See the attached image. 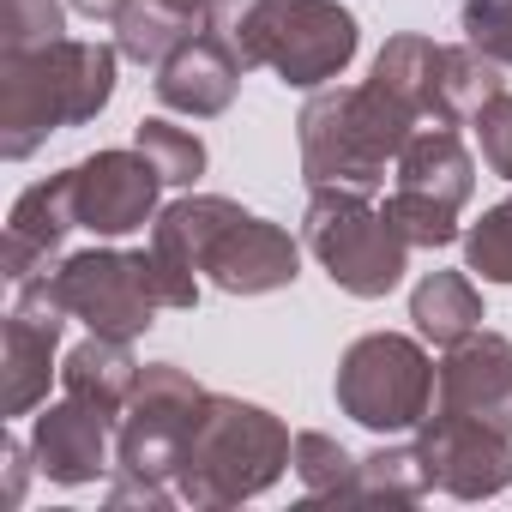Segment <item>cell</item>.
I'll return each mask as SVG.
<instances>
[{"label":"cell","mask_w":512,"mask_h":512,"mask_svg":"<svg viewBox=\"0 0 512 512\" xmlns=\"http://www.w3.org/2000/svg\"><path fill=\"white\" fill-rule=\"evenodd\" d=\"M49 284L61 296V308L103 338H145L163 314L157 296V272H151V247H85V253H61L49 266Z\"/></svg>","instance_id":"8"},{"label":"cell","mask_w":512,"mask_h":512,"mask_svg":"<svg viewBox=\"0 0 512 512\" xmlns=\"http://www.w3.org/2000/svg\"><path fill=\"white\" fill-rule=\"evenodd\" d=\"M169 7H181V13H193V19H217L223 7H241V0H169Z\"/></svg>","instance_id":"34"},{"label":"cell","mask_w":512,"mask_h":512,"mask_svg":"<svg viewBox=\"0 0 512 512\" xmlns=\"http://www.w3.org/2000/svg\"><path fill=\"white\" fill-rule=\"evenodd\" d=\"M392 187L464 211L470 193H476V157H470V145L458 139V127L422 121V127L410 133V145L398 151V163H392Z\"/></svg>","instance_id":"17"},{"label":"cell","mask_w":512,"mask_h":512,"mask_svg":"<svg viewBox=\"0 0 512 512\" xmlns=\"http://www.w3.org/2000/svg\"><path fill=\"white\" fill-rule=\"evenodd\" d=\"M169 181L157 175V163L127 145V151H91L85 163H73V199H79V229L115 241L133 235L145 223H157V193Z\"/></svg>","instance_id":"11"},{"label":"cell","mask_w":512,"mask_h":512,"mask_svg":"<svg viewBox=\"0 0 512 512\" xmlns=\"http://www.w3.org/2000/svg\"><path fill=\"white\" fill-rule=\"evenodd\" d=\"M109 428H115V422H109L103 410L79 404V398L43 404V410L31 416V458H37V470H43L49 482L85 488V482H97V476L115 470V458H109Z\"/></svg>","instance_id":"15"},{"label":"cell","mask_w":512,"mask_h":512,"mask_svg":"<svg viewBox=\"0 0 512 512\" xmlns=\"http://www.w3.org/2000/svg\"><path fill=\"white\" fill-rule=\"evenodd\" d=\"M205 386L175 368V362H145L139 368V386L115 422V470L121 476H139V482H163L175 488V470L187 458V440L205 416ZM181 494V488H175Z\"/></svg>","instance_id":"9"},{"label":"cell","mask_w":512,"mask_h":512,"mask_svg":"<svg viewBox=\"0 0 512 512\" xmlns=\"http://www.w3.org/2000/svg\"><path fill=\"white\" fill-rule=\"evenodd\" d=\"M0 458H7V500L19 506L25 500V464H31V440H0Z\"/></svg>","instance_id":"32"},{"label":"cell","mask_w":512,"mask_h":512,"mask_svg":"<svg viewBox=\"0 0 512 512\" xmlns=\"http://www.w3.org/2000/svg\"><path fill=\"white\" fill-rule=\"evenodd\" d=\"M434 482H428V464L416 446H374L362 464H356V482H350V500H422Z\"/></svg>","instance_id":"24"},{"label":"cell","mask_w":512,"mask_h":512,"mask_svg":"<svg viewBox=\"0 0 512 512\" xmlns=\"http://www.w3.org/2000/svg\"><path fill=\"white\" fill-rule=\"evenodd\" d=\"M67 7L79 13V19H97V25H115L127 7H133V0H67Z\"/></svg>","instance_id":"33"},{"label":"cell","mask_w":512,"mask_h":512,"mask_svg":"<svg viewBox=\"0 0 512 512\" xmlns=\"http://www.w3.org/2000/svg\"><path fill=\"white\" fill-rule=\"evenodd\" d=\"M458 241H464V266L482 284H512V199L488 205Z\"/></svg>","instance_id":"26"},{"label":"cell","mask_w":512,"mask_h":512,"mask_svg":"<svg viewBox=\"0 0 512 512\" xmlns=\"http://www.w3.org/2000/svg\"><path fill=\"white\" fill-rule=\"evenodd\" d=\"M302 247L326 266V278L356 296V302H380L404 284L410 272V241L398 235V223L350 187H308V211H302Z\"/></svg>","instance_id":"6"},{"label":"cell","mask_w":512,"mask_h":512,"mask_svg":"<svg viewBox=\"0 0 512 512\" xmlns=\"http://www.w3.org/2000/svg\"><path fill=\"white\" fill-rule=\"evenodd\" d=\"M133 145L157 163V175H163L169 187H193V181L205 175V139H199L193 127H175V121L151 115V121L133 127Z\"/></svg>","instance_id":"25"},{"label":"cell","mask_w":512,"mask_h":512,"mask_svg":"<svg viewBox=\"0 0 512 512\" xmlns=\"http://www.w3.org/2000/svg\"><path fill=\"white\" fill-rule=\"evenodd\" d=\"M434 410L476 416L500 434H512V338L500 332H470L446 344L440 374H434Z\"/></svg>","instance_id":"13"},{"label":"cell","mask_w":512,"mask_h":512,"mask_svg":"<svg viewBox=\"0 0 512 512\" xmlns=\"http://www.w3.org/2000/svg\"><path fill=\"white\" fill-rule=\"evenodd\" d=\"M205 25H217V19H193V13H181V7H169V0H133V7L115 19V49H121V61H139V67H163L187 37H199Z\"/></svg>","instance_id":"21"},{"label":"cell","mask_w":512,"mask_h":512,"mask_svg":"<svg viewBox=\"0 0 512 512\" xmlns=\"http://www.w3.org/2000/svg\"><path fill=\"white\" fill-rule=\"evenodd\" d=\"M458 25H464L470 49H482L488 61H500L512 73V0H464Z\"/></svg>","instance_id":"29"},{"label":"cell","mask_w":512,"mask_h":512,"mask_svg":"<svg viewBox=\"0 0 512 512\" xmlns=\"http://www.w3.org/2000/svg\"><path fill=\"white\" fill-rule=\"evenodd\" d=\"M109 506H145V512H169L181 494L175 488H163V482H139V476H109V494H103Z\"/></svg>","instance_id":"31"},{"label":"cell","mask_w":512,"mask_h":512,"mask_svg":"<svg viewBox=\"0 0 512 512\" xmlns=\"http://www.w3.org/2000/svg\"><path fill=\"white\" fill-rule=\"evenodd\" d=\"M229 37L247 67L278 73L290 91L338 85L362 49V25L338 0H241Z\"/></svg>","instance_id":"5"},{"label":"cell","mask_w":512,"mask_h":512,"mask_svg":"<svg viewBox=\"0 0 512 512\" xmlns=\"http://www.w3.org/2000/svg\"><path fill=\"white\" fill-rule=\"evenodd\" d=\"M139 368H145V362L133 356L127 338H103V332H91L85 344L67 350V362H61V386H67V398H79V404L103 410L109 422H121L127 398H133V386H139Z\"/></svg>","instance_id":"18"},{"label":"cell","mask_w":512,"mask_h":512,"mask_svg":"<svg viewBox=\"0 0 512 512\" xmlns=\"http://www.w3.org/2000/svg\"><path fill=\"white\" fill-rule=\"evenodd\" d=\"M380 211L398 223V235H404L410 247H452V241L464 235L452 205H440V199H422V193H404V187H392Z\"/></svg>","instance_id":"27"},{"label":"cell","mask_w":512,"mask_h":512,"mask_svg":"<svg viewBox=\"0 0 512 512\" xmlns=\"http://www.w3.org/2000/svg\"><path fill=\"white\" fill-rule=\"evenodd\" d=\"M356 464H362V458H356L344 440H332V434H320V428H302V434H296L290 470H296V482H302L308 500H350Z\"/></svg>","instance_id":"23"},{"label":"cell","mask_w":512,"mask_h":512,"mask_svg":"<svg viewBox=\"0 0 512 512\" xmlns=\"http://www.w3.org/2000/svg\"><path fill=\"white\" fill-rule=\"evenodd\" d=\"M440 67H446V43L434 37H416V31H398L386 37V49L374 55V85L404 103L416 121H440Z\"/></svg>","instance_id":"19"},{"label":"cell","mask_w":512,"mask_h":512,"mask_svg":"<svg viewBox=\"0 0 512 512\" xmlns=\"http://www.w3.org/2000/svg\"><path fill=\"white\" fill-rule=\"evenodd\" d=\"M151 247L205 272L223 296H272L302 278V247L272 217H253L223 193H181L157 211Z\"/></svg>","instance_id":"2"},{"label":"cell","mask_w":512,"mask_h":512,"mask_svg":"<svg viewBox=\"0 0 512 512\" xmlns=\"http://www.w3.org/2000/svg\"><path fill=\"white\" fill-rule=\"evenodd\" d=\"M67 37L61 0H0V49H49Z\"/></svg>","instance_id":"28"},{"label":"cell","mask_w":512,"mask_h":512,"mask_svg":"<svg viewBox=\"0 0 512 512\" xmlns=\"http://www.w3.org/2000/svg\"><path fill=\"white\" fill-rule=\"evenodd\" d=\"M61 332L67 320H43V314H25V308H7V326H0V374H7V416H37L49 404V380L61 374L55 368V350H61Z\"/></svg>","instance_id":"16"},{"label":"cell","mask_w":512,"mask_h":512,"mask_svg":"<svg viewBox=\"0 0 512 512\" xmlns=\"http://www.w3.org/2000/svg\"><path fill=\"white\" fill-rule=\"evenodd\" d=\"M79 229V199H73V169L25 187L7 211V247H0V278L25 284L61 260V241Z\"/></svg>","instance_id":"14"},{"label":"cell","mask_w":512,"mask_h":512,"mask_svg":"<svg viewBox=\"0 0 512 512\" xmlns=\"http://www.w3.org/2000/svg\"><path fill=\"white\" fill-rule=\"evenodd\" d=\"M494 91H506V67L488 61V55L470 49V43H446V67H440V121H446V127H470V115H476Z\"/></svg>","instance_id":"22"},{"label":"cell","mask_w":512,"mask_h":512,"mask_svg":"<svg viewBox=\"0 0 512 512\" xmlns=\"http://www.w3.org/2000/svg\"><path fill=\"white\" fill-rule=\"evenodd\" d=\"M434 374L440 362L422 350V338L404 332H362L344 356H338V380L332 398L338 410L368 428V434H410L422 428V416L434 410Z\"/></svg>","instance_id":"7"},{"label":"cell","mask_w":512,"mask_h":512,"mask_svg":"<svg viewBox=\"0 0 512 512\" xmlns=\"http://www.w3.org/2000/svg\"><path fill=\"white\" fill-rule=\"evenodd\" d=\"M241 73H247V61H241V49H235L229 25L217 19V25H205L199 37H187V43H181V49L157 67L151 91H157V103H163L169 115H187V121H217V115L235 103Z\"/></svg>","instance_id":"12"},{"label":"cell","mask_w":512,"mask_h":512,"mask_svg":"<svg viewBox=\"0 0 512 512\" xmlns=\"http://www.w3.org/2000/svg\"><path fill=\"white\" fill-rule=\"evenodd\" d=\"M416 452L428 464V482L452 500H494L512 488V434L476 416L428 410L416 428Z\"/></svg>","instance_id":"10"},{"label":"cell","mask_w":512,"mask_h":512,"mask_svg":"<svg viewBox=\"0 0 512 512\" xmlns=\"http://www.w3.org/2000/svg\"><path fill=\"white\" fill-rule=\"evenodd\" d=\"M410 320H416V332H422L428 344H440V350L458 344V338H470V332L488 320L470 266H464V272H428V278L410 290Z\"/></svg>","instance_id":"20"},{"label":"cell","mask_w":512,"mask_h":512,"mask_svg":"<svg viewBox=\"0 0 512 512\" xmlns=\"http://www.w3.org/2000/svg\"><path fill=\"white\" fill-rule=\"evenodd\" d=\"M416 127L422 121L404 103H392L374 79H362V85H320V91H308V103L296 115L302 181L308 187H350V193L374 199Z\"/></svg>","instance_id":"3"},{"label":"cell","mask_w":512,"mask_h":512,"mask_svg":"<svg viewBox=\"0 0 512 512\" xmlns=\"http://www.w3.org/2000/svg\"><path fill=\"white\" fill-rule=\"evenodd\" d=\"M115 43L61 37L49 49H0V157L25 163L49 145V133L85 127L115 97Z\"/></svg>","instance_id":"1"},{"label":"cell","mask_w":512,"mask_h":512,"mask_svg":"<svg viewBox=\"0 0 512 512\" xmlns=\"http://www.w3.org/2000/svg\"><path fill=\"white\" fill-rule=\"evenodd\" d=\"M470 133H476V151H482V169L512 181V91H494L476 115H470Z\"/></svg>","instance_id":"30"},{"label":"cell","mask_w":512,"mask_h":512,"mask_svg":"<svg viewBox=\"0 0 512 512\" xmlns=\"http://www.w3.org/2000/svg\"><path fill=\"white\" fill-rule=\"evenodd\" d=\"M296 458V440L284 428V416H272L266 404H247L229 392L205 398V416L187 440V458L175 470V488L193 512H223L241 500H260Z\"/></svg>","instance_id":"4"}]
</instances>
